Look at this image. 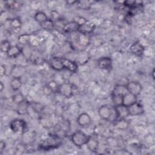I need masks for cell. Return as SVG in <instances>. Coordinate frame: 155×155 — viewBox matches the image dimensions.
Instances as JSON below:
<instances>
[{
	"mask_svg": "<svg viewBox=\"0 0 155 155\" xmlns=\"http://www.w3.org/2000/svg\"><path fill=\"white\" fill-rule=\"evenodd\" d=\"M47 85L48 86V87L51 90V91H53V93L54 92H58V88H59V85L55 81H52L51 82H50Z\"/></svg>",
	"mask_w": 155,
	"mask_h": 155,
	"instance_id": "37",
	"label": "cell"
},
{
	"mask_svg": "<svg viewBox=\"0 0 155 155\" xmlns=\"http://www.w3.org/2000/svg\"><path fill=\"white\" fill-rule=\"evenodd\" d=\"M11 47L10 42L8 40H3L1 42V50L2 52L7 53Z\"/></svg>",
	"mask_w": 155,
	"mask_h": 155,
	"instance_id": "34",
	"label": "cell"
},
{
	"mask_svg": "<svg viewBox=\"0 0 155 155\" xmlns=\"http://www.w3.org/2000/svg\"><path fill=\"white\" fill-rule=\"evenodd\" d=\"M22 81L21 78H13L10 81V85L13 90L17 91L20 89L22 86Z\"/></svg>",
	"mask_w": 155,
	"mask_h": 155,
	"instance_id": "27",
	"label": "cell"
},
{
	"mask_svg": "<svg viewBox=\"0 0 155 155\" xmlns=\"http://www.w3.org/2000/svg\"><path fill=\"white\" fill-rule=\"evenodd\" d=\"M79 26L74 21L69 22L65 24L62 27L64 32L68 34H70L73 32L78 31L79 30Z\"/></svg>",
	"mask_w": 155,
	"mask_h": 155,
	"instance_id": "16",
	"label": "cell"
},
{
	"mask_svg": "<svg viewBox=\"0 0 155 155\" xmlns=\"http://www.w3.org/2000/svg\"><path fill=\"white\" fill-rule=\"evenodd\" d=\"M136 102H137V96L129 92L125 93L122 97V104L126 107H128Z\"/></svg>",
	"mask_w": 155,
	"mask_h": 155,
	"instance_id": "15",
	"label": "cell"
},
{
	"mask_svg": "<svg viewBox=\"0 0 155 155\" xmlns=\"http://www.w3.org/2000/svg\"><path fill=\"white\" fill-rule=\"evenodd\" d=\"M154 69H153V71H152V75H153V79H154Z\"/></svg>",
	"mask_w": 155,
	"mask_h": 155,
	"instance_id": "42",
	"label": "cell"
},
{
	"mask_svg": "<svg viewBox=\"0 0 155 155\" xmlns=\"http://www.w3.org/2000/svg\"><path fill=\"white\" fill-rule=\"evenodd\" d=\"M70 129V125L68 120H61L58 122L54 127L55 133L53 134L61 137V136L65 135Z\"/></svg>",
	"mask_w": 155,
	"mask_h": 155,
	"instance_id": "6",
	"label": "cell"
},
{
	"mask_svg": "<svg viewBox=\"0 0 155 155\" xmlns=\"http://www.w3.org/2000/svg\"><path fill=\"white\" fill-rule=\"evenodd\" d=\"M50 15H51V19L53 22L57 21H58L59 19V13H58L56 11H55V10L52 11V12H51V13H50Z\"/></svg>",
	"mask_w": 155,
	"mask_h": 155,
	"instance_id": "38",
	"label": "cell"
},
{
	"mask_svg": "<svg viewBox=\"0 0 155 155\" xmlns=\"http://www.w3.org/2000/svg\"><path fill=\"white\" fill-rule=\"evenodd\" d=\"M10 128L14 133L22 134L24 133L27 128V124L23 119H15L10 123Z\"/></svg>",
	"mask_w": 155,
	"mask_h": 155,
	"instance_id": "5",
	"label": "cell"
},
{
	"mask_svg": "<svg viewBox=\"0 0 155 155\" xmlns=\"http://www.w3.org/2000/svg\"><path fill=\"white\" fill-rule=\"evenodd\" d=\"M61 144V137L53 134L49 136L48 137L42 140L39 144V147L42 150L49 151L59 147Z\"/></svg>",
	"mask_w": 155,
	"mask_h": 155,
	"instance_id": "2",
	"label": "cell"
},
{
	"mask_svg": "<svg viewBox=\"0 0 155 155\" xmlns=\"http://www.w3.org/2000/svg\"><path fill=\"white\" fill-rule=\"evenodd\" d=\"M76 88V87L73 84L63 83L59 85L58 93L65 97L69 98L74 94Z\"/></svg>",
	"mask_w": 155,
	"mask_h": 155,
	"instance_id": "4",
	"label": "cell"
},
{
	"mask_svg": "<svg viewBox=\"0 0 155 155\" xmlns=\"http://www.w3.org/2000/svg\"><path fill=\"white\" fill-rule=\"evenodd\" d=\"M97 64L98 67L103 70H110L112 68V60L109 57L100 58L97 60Z\"/></svg>",
	"mask_w": 155,
	"mask_h": 155,
	"instance_id": "11",
	"label": "cell"
},
{
	"mask_svg": "<svg viewBox=\"0 0 155 155\" xmlns=\"http://www.w3.org/2000/svg\"><path fill=\"white\" fill-rule=\"evenodd\" d=\"M5 143L3 140H1L0 142V151H2L5 148Z\"/></svg>",
	"mask_w": 155,
	"mask_h": 155,
	"instance_id": "40",
	"label": "cell"
},
{
	"mask_svg": "<svg viewBox=\"0 0 155 155\" xmlns=\"http://www.w3.org/2000/svg\"><path fill=\"white\" fill-rule=\"evenodd\" d=\"M5 74V67L4 65H1V68H0V75L1 76H4Z\"/></svg>",
	"mask_w": 155,
	"mask_h": 155,
	"instance_id": "39",
	"label": "cell"
},
{
	"mask_svg": "<svg viewBox=\"0 0 155 155\" xmlns=\"http://www.w3.org/2000/svg\"><path fill=\"white\" fill-rule=\"evenodd\" d=\"M77 7L81 9L88 10L90 8L91 5V1H78Z\"/></svg>",
	"mask_w": 155,
	"mask_h": 155,
	"instance_id": "31",
	"label": "cell"
},
{
	"mask_svg": "<svg viewBox=\"0 0 155 155\" xmlns=\"http://www.w3.org/2000/svg\"><path fill=\"white\" fill-rule=\"evenodd\" d=\"M122 97L123 96L122 95L111 93V99L114 106L121 105L122 104Z\"/></svg>",
	"mask_w": 155,
	"mask_h": 155,
	"instance_id": "32",
	"label": "cell"
},
{
	"mask_svg": "<svg viewBox=\"0 0 155 155\" xmlns=\"http://www.w3.org/2000/svg\"><path fill=\"white\" fill-rule=\"evenodd\" d=\"M130 50L131 52L137 56H141L143 53L144 47L139 42H136L131 45Z\"/></svg>",
	"mask_w": 155,
	"mask_h": 155,
	"instance_id": "19",
	"label": "cell"
},
{
	"mask_svg": "<svg viewBox=\"0 0 155 155\" xmlns=\"http://www.w3.org/2000/svg\"><path fill=\"white\" fill-rule=\"evenodd\" d=\"M129 126V122L125 119H118L115 120V127L119 130H125Z\"/></svg>",
	"mask_w": 155,
	"mask_h": 155,
	"instance_id": "26",
	"label": "cell"
},
{
	"mask_svg": "<svg viewBox=\"0 0 155 155\" xmlns=\"http://www.w3.org/2000/svg\"><path fill=\"white\" fill-rule=\"evenodd\" d=\"M30 105L31 106L32 110L37 113H41L43 109H44V106L42 105H41L39 103H37V102H33V103H30Z\"/></svg>",
	"mask_w": 155,
	"mask_h": 155,
	"instance_id": "35",
	"label": "cell"
},
{
	"mask_svg": "<svg viewBox=\"0 0 155 155\" xmlns=\"http://www.w3.org/2000/svg\"><path fill=\"white\" fill-rule=\"evenodd\" d=\"M32 35L30 34H22L18 37V42L22 45L30 44L32 39Z\"/></svg>",
	"mask_w": 155,
	"mask_h": 155,
	"instance_id": "28",
	"label": "cell"
},
{
	"mask_svg": "<svg viewBox=\"0 0 155 155\" xmlns=\"http://www.w3.org/2000/svg\"><path fill=\"white\" fill-rule=\"evenodd\" d=\"M5 7L9 10H18L22 6V3L17 1H8L4 2Z\"/></svg>",
	"mask_w": 155,
	"mask_h": 155,
	"instance_id": "20",
	"label": "cell"
},
{
	"mask_svg": "<svg viewBox=\"0 0 155 155\" xmlns=\"http://www.w3.org/2000/svg\"><path fill=\"white\" fill-rule=\"evenodd\" d=\"M9 24H10L9 25H10V28H12V30L15 33L18 32L21 29V21L18 18L12 19V20H10Z\"/></svg>",
	"mask_w": 155,
	"mask_h": 155,
	"instance_id": "23",
	"label": "cell"
},
{
	"mask_svg": "<svg viewBox=\"0 0 155 155\" xmlns=\"http://www.w3.org/2000/svg\"><path fill=\"white\" fill-rule=\"evenodd\" d=\"M127 107L129 116H139L144 112L143 106L137 102H136Z\"/></svg>",
	"mask_w": 155,
	"mask_h": 155,
	"instance_id": "8",
	"label": "cell"
},
{
	"mask_svg": "<svg viewBox=\"0 0 155 155\" xmlns=\"http://www.w3.org/2000/svg\"><path fill=\"white\" fill-rule=\"evenodd\" d=\"M3 88H4V85H3L2 82H0V91H2V90H3Z\"/></svg>",
	"mask_w": 155,
	"mask_h": 155,
	"instance_id": "41",
	"label": "cell"
},
{
	"mask_svg": "<svg viewBox=\"0 0 155 155\" xmlns=\"http://www.w3.org/2000/svg\"><path fill=\"white\" fill-rule=\"evenodd\" d=\"M50 65L52 68L57 71H60L64 69L62 62V58L54 57L51 58L50 61Z\"/></svg>",
	"mask_w": 155,
	"mask_h": 155,
	"instance_id": "18",
	"label": "cell"
},
{
	"mask_svg": "<svg viewBox=\"0 0 155 155\" xmlns=\"http://www.w3.org/2000/svg\"><path fill=\"white\" fill-rule=\"evenodd\" d=\"M12 100H13V102H15V104H16L18 105V104H20L21 102H22V101H24L25 100V98H24V95L21 92H18L13 96Z\"/></svg>",
	"mask_w": 155,
	"mask_h": 155,
	"instance_id": "33",
	"label": "cell"
},
{
	"mask_svg": "<svg viewBox=\"0 0 155 155\" xmlns=\"http://www.w3.org/2000/svg\"><path fill=\"white\" fill-rule=\"evenodd\" d=\"M87 147L89 150L92 152H97L99 149V141L97 140V134L95 136H90L88 140L87 141Z\"/></svg>",
	"mask_w": 155,
	"mask_h": 155,
	"instance_id": "14",
	"label": "cell"
},
{
	"mask_svg": "<svg viewBox=\"0 0 155 155\" xmlns=\"http://www.w3.org/2000/svg\"><path fill=\"white\" fill-rule=\"evenodd\" d=\"M29 106H30L29 102H28L27 100L25 99L24 101L18 104V107L16 109L17 113L21 115L25 114L28 111V108Z\"/></svg>",
	"mask_w": 155,
	"mask_h": 155,
	"instance_id": "21",
	"label": "cell"
},
{
	"mask_svg": "<svg viewBox=\"0 0 155 155\" xmlns=\"http://www.w3.org/2000/svg\"><path fill=\"white\" fill-rule=\"evenodd\" d=\"M89 137L90 136L87 135L81 130H77L72 134L71 139L74 145L77 147H82V145H86Z\"/></svg>",
	"mask_w": 155,
	"mask_h": 155,
	"instance_id": "3",
	"label": "cell"
},
{
	"mask_svg": "<svg viewBox=\"0 0 155 155\" xmlns=\"http://www.w3.org/2000/svg\"><path fill=\"white\" fill-rule=\"evenodd\" d=\"M74 22H76L79 27L84 25L88 21L84 18V17L80 16H76L73 18V21Z\"/></svg>",
	"mask_w": 155,
	"mask_h": 155,
	"instance_id": "36",
	"label": "cell"
},
{
	"mask_svg": "<svg viewBox=\"0 0 155 155\" xmlns=\"http://www.w3.org/2000/svg\"><path fill=\"white\" fill-rule=\"evenodd\" d=\"M35 20L38 22L39 24L44 22L45 21H46L47 19H48V16H47V15L43 12H37L34 16Z\"/></svg>",
	"mask_w": 155,
	"mask_h": 155,
	"instance_id": "29",
	"label": "cell"
},
{
	"mask_svg": "<svg viewBox=\"0 0 155 155\" xmlns=\"http://www.w3.org/2000/svg\"><path fill=\"white\" fill-rule=\"evenodd\" d=\"M126 88L127 90V91L137 96L138 95L140 94L142 87V85H140V83H139L138 82H136V81H131V82H128L126 85H125Z\"/></svg>",
	"mask_w": 155,
	"mask_h": 155,
	"instance_id": "7",
	"label": "cell"
},
{
	"mask_svg": "<svg viewBox=\"0 0 155 155\" xmlns=\"http://www.w3.org/2000/svg\"><path fill=\"white\" fill-rule=\"evenodd\" d=\"M25 72V68L21 65L15 66L12 71L13 78H21Z\"/></svg>",
	"mask_w": 155,
	"mask_h": 155,
	"instance_id": "22",
	"label": "cell"
},
{
	"mask_svg": "<svg viewBox=\"0 0 155 155\" xmlns=\"http://www.w3.org/2000/svg\"><path fill=\"white\" fill-rule=\"evenodd\" d=\"M62 62L64 69H66L72 73H76L77 71L78 65L74 61L62 58Z\"/></svg>",
	"mask_w": 155,
	"mask_h": 155,
	"instance_id": "12",
	"label": "cell"
},
{
	"mask_svg": "<svg viewBox=\"0 0 155 155\" xmlns=\"http://www.w3.org/2000/svg\"><path fill=\"white\" fill-rule=\"evenodd\" d=\"M77 122L81 127H88L91 124L92 120L88 114L82 113L78 117Z\"/></svg>",
	"mask_w": 155,
	"mask_h": 155,
	"instance_id": "13",
	"label": "cell"
},
{
	"mask_svg": "<svg viewBox=\"0 0 155 155\" xmlns=\"http://www.w3.org/2000/svg\"><path fill=\"white\" fill-rule=\"evenodd\" d=\"M98 113L101 118L105 120H108L113 115V111L109 106L104 105L99 108Z\"/></svg>",
	"mask_w": 155,
	"mask_h": 155,
	"instance_id": "10",
	"label": "cell"
},
{
	"mask_svg": "<svg viewBox=\"0 0 155 155\" xmlns=\"http://www.w3.org/2000/svg\"><path fill=\"white\" fill-rule=\"evenodd\" d=\"M30 59L35 64H42L43 62V58L41 54L36 51H32L31 54L30 55Z\"/></svg>",
	"mask_w": 155,
	"mask_h": 155,
	"instance_id": "25",
	"label": "cell"
},
{
	"mask_svg": "<svg viewBox=\"0 0 155 155\" xmlns=\"http://www.w3.org/2000/svg\"><path fill=\"white\" fill-rule=\"evenodd\" d=\"M95 27L96 26L93 23L87 21L84 25L79 27L78 31L84 35H88L91 33L94 30Z\"/></svg>",
	"mask_w": 155,
	"mask_h": 155,
	"instance_id": "17",
	"label": "cell"
},
{
	"mask_svg": "<svg viewBox=\"0 0 155 155\" xmlns=\"http://www.w3.org/2000/svg\"><path fill=\"white\" fill-rule=\"evenodd\" d=\"M40 25H41V27L43 29L48 30V31L53 30L54 29V22L51 19H47L46 21H45L44 22L41 24Z\"/></svg>",
	"mask_w": 155,
	"mask_h": 155,
	"instance_id": "30",
	"label": "cell"
},
{
	"mask_svg": "<svg viewBox=\"0 0 155 155\" xmlns=\"http://www.w3.org/2000/svg\"><path fill=\"white\" fill-rule=\"evenodd\" d=\"M21 53H22V50L17 45L12 46L10 47V50L7 53V54L9 58H13L18 57V56L20 55Z\"/></svg>",
	"mask_w": 155,
	"mask_h": 155,
	"instance_id": "24",
	"label": "cell"
},
{
	"mask_svg": "<svg viewBox=\"0 0 155 155\" xmlns=\"http://www.w3.org/2000/svg\"><path fill=\"white\" fill-rule=\"evenodd\" d=\"M114 113L116 114V120L118 119H125L129 116L128 107L121 104L114 106Z\"/></svg>",
	"mask_w": 155,
	"mask_h": 155,
	"instance_id": "9",
	"label": "cell"
},
{
	"mask_svg": "<svg viewBox=\"0 0 155 155\" xmlns=\"http://www.w3.org/2000/svg\"><path fill=\"white\" fill-rule=\"evenodd\" d=\"M70 41L72 48L76 50H82V48L86 47L89 42L87 35L82 34L78 31L70 34Z\"/></svg>",
	"mask_w": 155,
	"mask_h": 155,
	"instance_id": "1",
	"label": "cell"
}]
</instances>
